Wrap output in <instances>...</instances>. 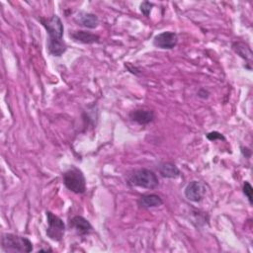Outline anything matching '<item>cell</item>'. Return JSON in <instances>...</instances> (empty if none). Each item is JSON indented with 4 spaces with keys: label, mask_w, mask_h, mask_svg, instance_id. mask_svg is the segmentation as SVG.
Segmentation results:
<instances>
[{
    "label": "cell",
    "mask_w": 253,
    "mask_h": 253,
    "mask_svg": "<svg viewBox=\"0 0 253 253\" xmlns=\"http://www.w3.org/2000/svg\"><path fill=\"white\" fill-rule=\"evenodd\" d=\"M206 137L211 140V141H213V140H216V139H219V140H225V137L223 136L222 133L218 132V131H211L209 133L206 134Z\"/></svg>",
    "instance_id": "cell-17"
},
{
    "label": "cell",
    "mask_w": 253,
    "mask_h": 253,
    "mask_svg": "<svg viewBox=\"0 0 253 253\" xmlns=\"http://www.w3.org/2000/svg\"><path fill=\"white\" fill-rule=\"evenodd\" d=\"M241 152H242L243 156H245V157H250L251 156V150L247 147L241 146Z\"/></svg>",
    "instance_id": "cell-19"
},
{
    "label": "cell",
    "mask_w": 253,
    "mask_h": 253,
    "mask_svg": "<svg viewBox=\"0 0 253 253\" xmlns=\"http://www.w3.org/2000/svg\"><path fill=\"white\" fill-rule=\"evenodd\" d=\"M40 21L48 35L47 52L52 56H61L67 49V45L63 41L64 27L61 19L57 15H52L49 18H41Z\"/></svg>",
    "instance_id": "cell-1"
},
{
    "label": "cell",
    "mask_w": 253,
    "mask_h": 253,
    "mask_svg": "<svg viewBox=\"0 0 253 253\" xmlns=\"http://www.w3.org/2000/svg\"><path fill=\"white\" fill-rule=\"evenodd\" d=\"M74 20L78 25L85 27L87 29H95L99 26V23H100L99 18L95 14L83 12V11L78 12Z\"/></svg>",
    "instance_id": "cell-10"
},
{
    "label": "cell",
    "mask_w": 253,
    "mask_h": 253,
    "mask_svg": "<svg viewBox=\"0 0 253 253\" xmlns=\"http://www.w3.org/2000/svg\"><path fill=\"white\" fill-rule=\"evenodd\" d=\"M184 193L189 201L199 203L206 195V185L201 181L193 180L186 186Z\"/></svg>",
    "instance_id": "cell-7"
},
{
    "label": "cell",
    "mask_w": 253,
    "mask_h": 253,
    "mask_svg": "<svg viewBox=\"0 0 253 253\" xmlns=\"http://www.w3.org/2000/svg\"><path fill=\"white\" fill-rule=\"evenodd\" d=\"M69 37L76 42L80 43H96L100 42V36L96 34H92L86 31H73L69 33Z\"/></svg>",
    "instance_id": "cell-11"
},
{
    "label": "cell",
    "mask_w": 253,
    "mask_h": 253,
    "mask_svg": "<svg viewBox=\"0 0 253 253\" xmlns=\"http://www.w3.org/2000/svg\"><path fill=\"white\" fill-rule=\"evenodd\" d=\"M128 117L130 121L140 126H146L154 120L155 114L149 109H134L129 112Z\"/></svg>",
    "instance_id": "cell-8"
},
{
    "label": "cell",
    "mask_w": 253,
    "mask_h": 253,
    "mask_svg": "<svg viewBox=\"0 0 253 253\" xmlns=\"http://www.w3.org/2000/svg\"><path fill=\"white\" fill-rule=\"evenodd\" d=\"M152 7H153V4H151V3L148 2V1H144V2H142V3L140 4L139 9H140L141 13H142L144 16L148 17L149 14H150V12H151V10H152Z\"/></svg>",
    "instance_id": "cell-16"
},
{
    "label": "cell",
    "mask_w": 253,
    "mask_h": 253,
    "mask_svg": "<svg viewBox=\"0 0 253 253\" xmlns=\"http://www.w3.org/2000/svg\"><path fill=\"white\" fill-rule=\"evenodd\" d=\"M69 227L73 228L79 235H88L93 231L89 220L81 215H75L69 219Z\"/></svg>",
    "instance_id": "cell-9"
},
{
    "label": "cell",
    "mask_w": 253,
    "mask_h": 253,
    "mask_svg": "<svg viewBox=\"0 0 253 253\" xmlns=\"http://www.w3.org/2000/svg\"><path fill=\"white\" fill-rule=\"evenodd\" d=\"M242 191L243 194L246 196V198L248 199V202L250 205L253 204V188L251 186V184L248 181H245L243 183V187H242Z\"/></svg>",
    "instance_id": "cell-15"
},
{
    "label": "cell",
    "mask_w": 253,
    "mask_h": 253,
    "mask_svg": "<svg viewBox=\"0 0 253 253\" xmlns=\"http://www.w3.org/2000/svg\"><path fill=\"white\" fill-rule=\"evenodd\" d=\"M46 220H47V229H46V235L51 240L59 242L62 240L64 233H65V224L63 220L52 213L49 211H46Z\"/></svg>",
    "instance_id": "cell-5"
},
{
    "label": "cell",
    "mask_w": 253,
    "mask_h": 253,
    "mask_svg": "<svg viewBox=\"0 0 253 253\" xmlns=\"http://www.w3.org/2000/svg\"><path fill=\"white\" fill-rule=\"evenodd\" d=\"M63 184L71 192L75 194H83L86 190V179L83 172L76 166H71L63 175Z\"/></svg>",
    "instance_id": "cell-4"
},
{
    "label": "cell",
    "mask_w": 253,
    "mask_h": 253,
    "mask_svg": "<svg viewBox=\"0 0 253 253\" xmlns=\"http://www.w3.org/2000/svg\"><path fill=\"white\" fill-rule=\"evenodd\" d=\"M126 183L130 187H140L153 190L158 187L159 179L153 171L146 168H140L134 170L128 176Z\"/></svg>",
    "instance_id": "cell-2"
},
{
    "label": "cell",
    "mask_w": 253,
    "mask_h": 253,
    "mask_svg": "<svg viewBox=\"0 0 253 253\" xmlns=\"http://www.w3.org/2000/svg\"><path fill=\"white\" fill-rule=\"evenodd\" d=\"M158 171L162 177L168 179H176L181 174V171L173 162H162L158 166Z\"/></svg>",
    "instance_id": "cell-13"
},
{
    "label": "cell",
    "mask_w": 253,
    "mask_h": 253,
    "mask_svg": "<svg viewBox=\"0 0 253 253\" xmlns=\"http://www.w3.org/2000/svg\"><path fill=\"white\" fill-rule=\"evenodd\" d=\"M2 250L5 252H31L33 250L32 241L24 236L4 233L2 235Z\"/></svg>",
    "instance_id": "cell-3"
},
{
    "label": "cell",
    "mask_w": 253,
    "mask_h": 253,
    "mask_svg": "<svg viewBox=\"0 0 253 253\" xmlns=\"http://www.w3.org/2000/svg\"><path fill=\"white\" fill-rule=\"evenodd\" d=\"M178 43V36L175 32H162L153 38V45L161 49H172Z\"/></svg>",
    "instance_id": "cell-6"
},
{
    "label": "cell",
    "mask_w": 253,
    "mask_h": 253,
    "mask_svg": "<svg viewBox=\"0 0 253 253\" xmlns=\"http://www.w3.org/2000/svg\"><path fill=\"white\" fill-rule=\"evenodd\" d=\"M232 49L243 59L250 61L252 59L251 47L244 42H234L232 43Z\"/></svg>",
    "instance_id": "cell-14"
},
{
    "label": "cell",
    "mask_w": 253,
    "mask_h": 253,
    "mask_svg": "<svg viewBox=\"0 0 253 253\" xmlns=\"http://www.w3.org/2000/svg\"><path fill=\"white\" fill-rule=\"evenodd\" d=\"M209 94H210L209 91L206 90V89H200L199 92H198V96H199L200 98H204V99L208 98V97H209Z\"/></svg>",
    "instance_id": "cell-18"
},
{
    "label": "cell",
    "mask_w": 253,
    "mask_h": 253,
    "mask_svg": "<svg viewBox=\"0 0 253 253\" xmlns=\"http://www.w3.org/2000/svg\"><path fill=\"white\" fill-rule=\"evenodd\" d=\"M137 205L143 209L157 208L163 205V200L156 194H145L139 197Z\"/></svg>",
    "instance_id": "cell-12"
}]
</instances>
